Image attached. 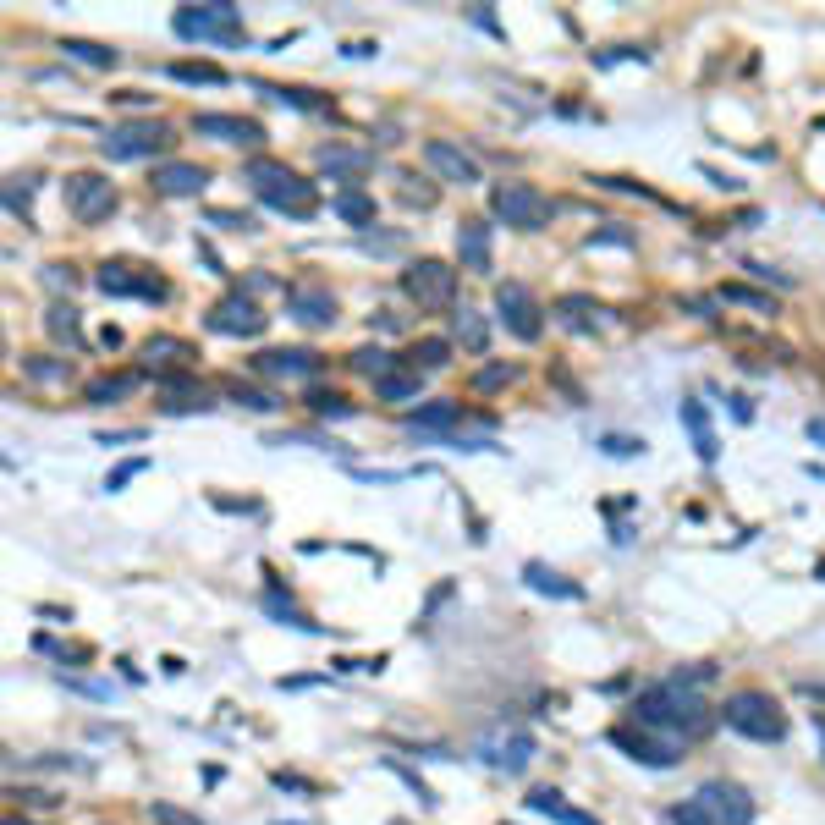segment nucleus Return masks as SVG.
<instances>
[{
	"label": "nucleus",
	"mask_w": 825,
	"mask_h": 825,
	"mask_svg": "<svg viewBox=\"0 0 825 825\" xmlns=\"http://www.w3.org/2000/svg\"><path fill=\"white\" fill-rule=\"evenodd\" d=\"M523 583H528L534 594H550V600H578V594H583L578 583L561 578V572L545 567V561H523Z\"/></svg>",
	"instance_id": "obj_25"
},
{
	"label": "nucleus",
	"mask_w": 825,
	"mask_h": 825,
	"mask_svg": "<svg viewBox=\"0 0 825 825\" xmlns=\"http://www.w3.org/2000/svg\"><path fill=\"white\" fill-rule=\"evenodd\" d=\"M138 358H143V374H160V380H171V374H182L187 363L198 358L193 352V341H182V336H149L138 347Z\"/></svg>",
	"instance_id": "obj_18"
},
{
	"label": "nucleus",
	"mask_w": 825,
	"mask_h": 825,
	"mask_svg": "<svg viewBox=\"0 0 825 825\" xmlns=\"http://www.w3.org/2000/svg\"><path fill=\"white\" fill-rule=\"evenodd\" d=\"M495 314H501V325L512 330L517 341H539V330H545V308L534 303V292H528L523 281H501L495 286Z\"/></svg>",
	"instance_id": "obj_10"
},
{
	"label": "nucleus",
	"mask_w": 825,
	"mask_h": 825,
	"mask_svg": "<svg viewBox=\"0 0 825 825\" xmlns=\"http://www.w3.org/2000/svg\"><path fill=\"white\" fill-rule=\"evenodd\" d=\"M138 385H143V369L138 374H99V380H88V402H94V407H105V402H121V396H127V391H138Z\"/></svg>",
	"instance_id": "obj_30"
},
{
	"label": "nucleus",
	"mask_w": 825,
	"mask_h": 825,
	"mask_svg": "<svg viewBox=\"0 0 825 825\" xmlns=\"http://www.w3.org/2000/svg\"><path fill=\"white\" fill-rule=\"evenodd\" d=\"M616 61H649V50H633V44H622V50H611V55H594V66H616Z\"/></svg>",
	"instance_id": "obj_53"
},
{
	"label": "nucleus",
	"mask_w": 825,
	"mask_h": 825,
	"mask_svg": "<svg viewBox=\"0 0 825 825\" xmlns=\"http://www.w3.org/2000/svg\"><path fill=\"white\" fill-rule=\"evenodd\" d=\"M726 402H732V413L743 418V424H748V418H754V407H748V396H726Z\"/></svg>",
	"instance_id": "obj_57"
},
{
	"label": "nucleus",
	"mask_w": 825,
	"mask_h": 825,
	"mask_svg": "<svg viewBox=\"0 0 825 825\" xmlns=\"http://www.w3.org/2000/svg\"><path fill=\"white\" fill-rule=\"evenodd\" d=\"M72 281H77L72 264H44V286H50V292H61V286L72 292Z\"/></svg>",
	"instance_id": "obj_51"
},
{
	"label": "nucleus",
	"mask_w": 825,
	"mask_h": 825,
	"mask_svg": "<svg viewBox=\"0 0 825 825\" xmlns=\"http://www.w3.org/2000/svg\"><path fill=\"white\" fill-rule=\"evenodd\" d=\"M589 314H600V308H594L589 297H578V292H572V297H556V319H561L567 330H594V319H589Z\"/></svg>",
	"instance_id": "obj_36"
},
{
	"label": "nucleus",
	"mask_w": 825,
	"mask_h": 825,
	"mask_svg": "<svg viewBox=\"0 0 825 825\" xmlns=\"http://www.w3.org/2000/svg\"><path fill=\"white\" fill-rule=\"evenodd\" d=\"M402 204L429 209V204H435V182H424V176H402Z\"/></svg>",
	"instance_id": "obj_45"
},
{
	"label": "nucleus",
	"mask_w": 825,
	"mask_h": 825,
	"mask_svg": "<svg viewBox=\"0 0 825 825\" xmlns=\"http://www.w3.org/2000/svg\"><path fill=\"white\" fill-rule=\"evenodd\" d=\"M352 369L369 374V380H380V374H391V369H396V358H391L385 347H358V352H352Z\"/></svg>",
	"instance_id": "obj_39"
},
{
	"label": "nucleus",
	"mask_w": 825,
	"mask_h": 825,
	"mask_svg": "<svg viewBox=\"0 0 825 825\" xmlns=\"http://www.w3.org/2000/svg\"><path fill=\"white\" fill-rule=\"evenodd\" d=\"M402 292L413 297L418 308L440 314V308H457V270L446 259H413L402 270Z\"/></svg>",
	"instance_id": "obj_5"
},
{
	"label": "nucleus",
	"mask_w": 825,
	"mask_h": 825,
	"mask_svg": "<svg viewBox=\"0 0 825 825\" xmlns=\"http://www.w3.org/2000/svg\"><path fill=\"white\" fill-rule=\"evenodd\" d=\"M402 358H407V369H418V374L446 369V363H451V341H446V336H424V341H413Z\"/></svg>",
	"instance_id": "obj_29"
},
{
	"label": "nucleus",
	"mask_w": 825,
	"mask_h": 825,
	"mask_svg": "<svg viewBox=\"0 0 825 825\" xmlns=\"http://www.w3.org/2000/svg\"><path fill=\"white\" fill-rule=\"evenodd\" d=\"M605 457H644V435H600Z\"/></svg>",
	"instance_id": "obj_43"
},
{
	"label": "nucleus",
	"mask_w": 825,
	"mask_h": 825,
	"mask_svg": "<svg viewBox=\"0 0 825 825\" xmlns=\"http://www.w3.org/2000/svg\"><path fill=\"white\" fill-rule=\"evenodd\" d=\"M462 424V402H424V407H413L407 413V429L413 435H424V440H451V429Z\"/></svg>",
	"instance_id": "obj_21"
},
{
	"label": "nucleus",
	"mask_w": 825,
	"mask_h": 825,
	"mask_svg": "<svg viewBox=\"0 0 825 825\" xmlns=\"http://www.w3.org/2000/svg\"><path fill=\"white\" fill-rule=\"evenodd\" d=\"M253 369H259L264 380H314L325 363H319V352H308V347H270V352L253 358Z\"/></svg>",
	"instance_id": "obj_17"
},
{
	"label": "nucleus",
	"mask_w": 825,
	"mask_h": 825,
	"mask_svg": "<svg viewBox=\"0 0 825 825\" xmlns=\"http://www.w3.org/2000/svg\"><path fill=\"white\" fill-rule=\"evenodd\" d=\"M61 193H66V209H72L77 226H99V220H105L110 209H116V187H110L105 176H94V171L66 176Z\"/></svg>",
	"instance_id": "obj_8"
},
{
	"label": "nucleus",
	"mask_w": 825,
	"mask_h": 825,
	"mask_svg": "<svg viewBox=\"0 0 825 825\" xmlns=\"http://www.w3.org/2000/svg\"><path fill=\"white\" fill-rule=\"evenodd\" d=\"M204 325L215 330V336H237V341H253L264 336V325H270V314H259V303H253L248 292H226L215 308L204 314Z\"/></svg>",
	"instance_id": "obj_9"
},
{
	"label": "nucleus",
	"mask_w": 825,
	"mask_h": 825,
	"mask_svg": "<svg viewBox=\"0 0 825 825\" xmlns=\"http://www.w3.org/2000/svg\"><path fill=\"white\" fill-rule=\"evenodd\" d=\"M671 677L688 682V688H704V682H715V666H710V660H693V666H677Z\"/></svg>",
	"instance_id": "obj_49"
},
{
	"label": "nucleus",
	"mask_w": 825,
	"mask_h": 825,
	"mask_svg": "<svg viewBox=\"0 0 825 825\" xmlns=\"http://www.w3.org/2000/svg\"><path fill=\"white\" fill-rule=\"evenodd\" d=\"M308 407H314L319 418H352V413H358L341 391H308Z\"/></svg>",
	"instance_id": "obj_41"
},
{
	"label": "nucleus",
	"mask_w": 825,
	"mask_h": 825,
	"mask_svg": "<svg viewBox=\"0 0 825 825\" xmlns=\"http://www.w3.org/2000/svg\"><path fill=\"white\" fill-rule=\"evenodd\" d=\"M457 259H462V270L490 275V220H462L457 226Z\"/></svg>",
	"instance_id": "obj_23"
},
{
	"label": "nucleus",
	"mask_w": 825,
	"mask_h": 825,
	"mask_svg": "<svg viewBox=\"0 0 825 825\" xmlns=\"http://www.w3.org/2000/svg\"><path fill=\"white\" fill-rule=\"evenodd\" d=\"M748 275H759V281H770V286H792V275H781V270H770V264H759V259H748L743 264Z\"/></svg>",
	"instance_id": "obj_54"
},
{
	"label": "nucleus",
	"mask_w": 825,
	"mask_h": 825,
	"mask_svg": "<svg viewBox=\"0 0 825 825\" xmlns=\"http://www.w3.org/2000/svg\"><path fill=\"white\" fill-rule=\"evenodd\" d=\"M242 182L259 193V204L281 209V215H292V220H308L319 209L314 182H308V176H297L292 165H281V160H264V154L242 165Z\"/></svg>",
	"instance_id": "obj_2"
},
{
	"label": "nucleus",
	"mask_w": 825,
	"mask_h": 825,
	"mask_svg": "<svg viewBox=\"0 0 825 825\" xmlns=\"http://www.w3.org/2000/svg\"><path fill=\"white\" fill-rule=\"evenodd\" d=\"M165 72H171L176 83H209V88H220V83H226V72H220L215 61H171Z\"/></svg>",
	"instance_id": "obj_35"
},
{
	"label": "nucleus",
	"mask_w": 825,
	"mask_h": 825,
	"mask_svg": "<svg viewBox=\"0 0 825 825\" xmlns=\"http://www.w3.org/2000/svg\"><path fill=\"white\" fill-rule=\"evenodd\" d=\"M330 209H336L347 226H374V198L358 193V187H341V193L330 198Z\"/></svg>",
	"instance_id": "obj_32"
},
{
	"label": "nucleus",
	"mask_w": 825,
	"mask_h": 825,
	"mask_svg": "<svg viewBox=\"0 0 825 825\" xmlns=\"http://www.w3.org/2000/svg\"><path fill=\"white\" fill-rule=\"evenodd\" d=\"M193 132L198 138H215V143H264V127L253 116H226V110H204V116H193Z\"/></svg>",
	"instance_id": "obj_20"
},
{
	"label": "nucleus",
	"mask_w": 825,
	"mask_h": 825,
	"mask_svg": "<svg viewBox=\"0 0 825 825\" xmlns=\"http://www.w3.org/2000/svg\"><path fill=\"white\" fill-rule=\"evenodd\" d=\"M226 396H231V402H242V407H253V413H275V407H281V396L259 391V385H242V380H231Z\"/></svg>",
	"instance_id": "obj_37"
},
{
	"label": "nucleus",
	"mask_w": 825,
	"mask_h": 825,
	"mask_svg": "<svg viewBox=\"0 0 825 825\" xmlns=\"http://www.w3.org/2000/svg\"><path fill=\"white\" fill-rule=\"evenodd\" d=\"M677 418H682V429H688V440H693V451H699V462H715V457H721V440H715V424H710V413H704L699 396H682Z\"/></svg>",
	"instance_id": "obj_22"
},
{
	"label": "nucleus",
	"mask_w": 825,
	"mask_h": 825,
	"mask_svg": "<svg viewBox=\"0 0 825 825\" xmlns=\"http://www.w3.org/2000/svg\"><path fill=\"white\" fill-rule=\"evenodd\" d=\"M671 820H677V825H710V814L688 798V803H677V809H671Z\"/></svg>",
	"instance_id": "obj_52"
},
{
	"label": "nucleus",
	"mask_w": 825,
	"mask_h": 825,
	"mask_svg": "<svg viewBox=\"0 0 825 825\" xmlns=\"http://www.w3.org/2000/svg\"><path fill=\"white\" fill-rule=\"evenodd\" d=\"M22 374H33V380H44V385H61V380H72V363L66 358H22Z\"/></svg>",
	"instance_id": "obj_38"
},
{
	"label": "nucleus",
	"mask_w": 825,
	"mask_h": 825,
	"mask_svg": "<svg viewBox=\"0 0 825 825\" xmlns=\"http://www.w3.org/2000/svg\"><path fill=\"white\" fill-rule=\"evenodd\" d=\"M534 732H523V726H501L495 737H484L479 743V759L484 765H495V770H506V776H523L528 770V759H534Z\"/></svg>",
	"instance_id": "obj_14"
},
{
	"label": "nucleus",
	"mask_w": 825,
	"mask_h": 825,
	"mask_svg": "<svg viewBox=\"0 0 825 825\" xmlns=\"http://www.w3.org/2000/svg\"><path fill=\"white\" fill-rule=\"evenodd\" d=\"M809 726H814V737H820V748H825V715H809Z\"/></svg>",
	"instance_id": "obj_60"
},
{
	"label": "nucleus",
	"mask_w": 825,
	"mask_h": 825,
	"mask_svg": "<svg viewBox=\"0 0 825 825\" xmlns=\"http://www.w3.org/2000/svg\"><path fill=\"white\" fill-rule=\"evenodd\" d=\"M149 187L160 198H198L209 187V171H204V165H193V160H165V165H154Z\"/></svg>",
	"instance_id": "obj_19"
},
{
	"label": "nucleus",
	"mask_w": 825,
	"mask_h": 825,
	"mask_svg": "<svg viewBox=\"0 0 825 825\" xmlns=\"http://www.w3.org/2000/svg\"><path fill=\"white\" fill-rule=\"evenodd\" d=\"M715 715L726 721V732L748 737V743H781V737H787V715H781V704L770 699V693H759V688L726 693V704Z\"/></svg>",
	"instance_id": "obj_3"
},
{
	"label": "nucleus",
	"mask_w": 825,
	"mask_h": 825,
	"mask_svg": "<svg viewBox=\"0 0 825 825\" xmlns=\"http://www.w3.org/2000/svg\"><path fill=\"white\" fill-rule=\"evenodd\" d=\"M209 226H220V231H253V215H242V209H209Z\"/></svg>",
	"instance_id": "obj_47"
},
{
	"label": "nucleus",
	"mask_w": 825,
	"mask_h": 825,
	"mask_svg": "<svg viewBox=\"0 0 825 825\" xmlns=\"http://www.w3.org/2000/svg\"><path fill=\"white\" fill-rule=\"evenodd\" d=\"M605 743L622 748L627 759H638V765H649V770H671L682 759L677 743H660L655 732H627V726H611V732H605Z\"/></svg>",
	"instance_id": "obj_16"
},
{
	"label": "nucleus",
	"mask_w": 825,
	"mask_h": 825,
	"mask_svg": "<svg viewBox=\"0 0 825 825\" xmlns=\"http://www.w3.org/2000/svg\"><path fill=\"white\" fill-rule=\"evenodd\" d=\"M633 721H638V732H655L660 743L688 748L693 737H704V732H710V721H721V715L704 704L699 688L666 677V682H649V688L633 699Z\"/></svg>",
	"instance_id": "obj_1"
},
{
	"label": "nucleus",
	"mask_w": 825,
	"mask_h": 825,
	"mask_svg": "<svg viewBox=\"0 0 825 825\" xmlns=\"http://www.w3.org/2000/svg\"><path fill=\"white\" fill-rule=\"evenodd\" d=\"M286 314L308 330H330L336 325V292L325 281H292L286 286Z\"/></svg>",
	"instance_id": "obj_13"
},
{
	"label": "nucleus",
	"mask_w": 825,
	"mask_h": 825,
	"mask_svg": "<svg viewBox=\"0 0 825 825\" xmlns=\"http://www.w3.org/2000/svg\"><path fill=\"white\" fill-rule=\"evenodd\" d=\"M589 248H638V237L622 226V220H611L605 231H594V237H589Z\"/></svg>",
	"instance_id": "obj_42"
},
{
	"label": "nucleus",
	"mask_w": 825,
	"mask_h": 825,
	"mask_svg": "<svg viewBox=\"0 0 825 825\" xmlns=\"http://www.w3.org/2000/svg\"><path fill=\"white\" fill-rule=\"evenodd\" d=\"M512 380V363H484L479 374H473V391H495V385Z\"/></svg>",
	"instance_id": "obj_48"
},
{
	"label": "nucleus",
	"mask_w": 825,
	"mask_h": 825,
	"mask_svg": "<svg viewBox=\"0 0 825 825\" xmlns=\"http://www.w3.org/2000/svg\"><path fill=\"white\" fill-rule=\"evenodd\" d=\"M94 286H99L105 297H143V303H165V292H171L160 275H154V270H138V264H99Z\"/></svg>",
	"instance_id": "obj_11"
},
{
	"label": "nucleus",
	"mask_w": 825,
	"mask_h": 825,
	"mask_svg": "<svg viewBox=\"0 0 825 825\" xmlns=\"http://www.w3.org/2000/svg\"><path fill=\"white\" fill-rule=\"evenodd\" d=\"M704 176H710L715 187H726V193H737V187H743V182H737V176H721V171H704Z\"/></svg>",
	"instance_id": "obj_58"
},
{
	"label": "nucleus",
	"mask_w": 825,
	"mask_h": 825,
	"mask_svg": "<svg viewBox=\"0 0 825 825\" xmlns=\"http://www.w3.org/2000/svg\"><path fill=\"white\" fill-rule=\"evenodd\" d=\"M424 165L435 182H457V187H473L479 182V160L468 149H457L451 138H429L424 143Z\"/></svg>",
	"instance_id": "obj_15"
},
{
	"label": "nucleus",
	"mask_w": 825,
	"mask_h": 825,
	"mask_svg": "<svg viewBox=\"0 0 825 825\" xmlns=\"http://www.w3.org/2000/svg\"><path fill=\"white\" fill-rule=\"evenodd\" d=\"M176 39L187 44H242L248 28H242V11L231 0H209V6H182L171 17Z\"/></svg>",
	"instance_id": "obj_4"
},
{
	"label": "nucleus",
	"mask_w": 825,
	"mask_h": 825,
	"mask_svg": "<svg viewBox=\"0 0 825 825\" xmlns=\"http://www.w3.org/2000/svg\"><path fill=\"white\" fill-rule=\"evenodd\" d=\"M6 825H28V820H6Z\"/></svg>",
	"instance_id": "obj_62"
},
{
	"label": "nucleus",
	"mask_w": 825,
	"mask_h": 825,
	"mask_svg": "<svg viewBox=\"0 0 825 825\" xmlns=\"http://www.w3.org/2000/svg\"><path fill=\"white\" fill-rule=\"evenodd\" d=\"M44 330H50L55 341H66L72 352H83V325H77L72 303H50V308H44Z\"/></svg>",
	"instance_id": "obj_28"
},
{
	"label": "nucleus",
	"mask_w": 825,
	"mask_h": 825,
	"mask_svg": "<svg viewBox=\"0 0 825 825\" xmlns=\"http://www.w3.org/2000/svg\"><path fill=\"white\" fill-rule=\"evenodd\" d=\"M171 143V127L165 121H121L99 138V154L105 160H154V154Z\"/></svg>",
	"instance_id": "obj_7"
},
{
	"label": "nucleus",
	"mask_w": 825,
	"mask_h": 825,
	"mask_svg": "<svg viewBox=\"0 0 825 825\" xmlns=\"http://www.w3.org/2000/svg\"><path fill=\"white\" fill-rule=\"evenodd\" d=\"M28 193H33V187L22 182V176H11V187H6V209H11V215L28 220Z\"/></svg>",
	"instance_id": "obj_50"
},
{
	"label": "nucleus",
	"mask_w": 825,
	"mask_h": 825,
	"mask_svg": "<svg viewBox=\"0 0 825 825\" xmlns=\"http://www.w3.org/2000/svg\"><path fill=\"white\" fill-rule=\"evenodd\" d=\"M451 341H462L468 352H484V347H490V325L479 319V308H468V303L451 308Z\"/></svg>",
	"instance_id": "obj_27"
},
{
	"label": "nucleus",
	"mask_w": 825,
	"mask_h": 825,
	"mask_svg": "<svg viewBox=\"0 0 825 825\" xmlns=\"http://www.w3.org/2000/svg\"><path fill=\"white\" fill-rule=\"evenodd\" d=\"M143 468H149V457H127V462H116V468H110V479H105V490H127V484L138 479Z\"/></svg>",
	"instance_id": "obj_46"
},
{
	"label": "nucleus",
	"mask_w": 825,
	"mask_h": 825,
	"mask_svg": "<svg viewBox=\"0 0 825 825\" xmlns=\"http://www.w3.org/2000/svg\"><path fill=\"white\" fill-rule=\"evenodd\" d=\"M721 303H743V308H754V314H776V297L754 292V286H721Z\"/></svg>",
	"instance_id": "obj_40"
},
{
	"label": "nucleus",
	"mask_w": 825,
	"mask_h": 825,
	"mask_svg": "<svg viewBox=\"0 0 825 825\" xmlns=\"http://www.w3.org/2000/svg\"><path fill=\"white\" fill-rule=\"evenodd\" d=\"M418 391H424V374L402 369V363H396L391 374H380V380H374V396H380V402H418Z\"/></svg>",
	"instance_id": "obj_26"
},
{
	"label": "nucleus",
	"mask_w": 825,
	"mask_h": 825,
	"mask_svg": "<svg viewBox=\"0 0 825 825\" xmlns=\"http://www.w3.org/2000/svg\"><path fill=\"white\" fill-rule=\"evenodd\" d=\"M61 50L72 55V61H83V66H99V72H110V66L121 61L116 50H105V44H94V39H61Z\"/></svg>",
	"instance_id": "obj_34"
},
{
	"label": "nucleus",
	"mask_w": 825,
	"mask_h": 825,
	"mask_svg": "<svg viewBox=\"0 0 825 825\" xmlns=\"http://www.w3.org/2000/svg\"><path fill=\"white\" fill-rule=\"evenodd\" d=\"M490 215L517 231H539L550 220V198L534 182H495L490 187Z\"/></svg>",
	"instance_id": "obj_6"
},
{
	"label": "nucleus",
	"mask_w": 825,
	"mask_h": 825,
	"mask_svg": "<svg viewBox=\"0 0 825 825\" xmlns=\"http://www.w3.org/2000/svg\"><path fill=\"white\" fill-rule=\"evenodd\" d=\"M198 259H204V264H209V270H215V275H226V270H220V253L209 248V242H198Z\"/></svg>",
	"instance_id": "obj_56"
},
{
	"label": "nucleus",
	"mask_w": 825,
	"mask_h": 825,
	"mask_svg": "<svg viewBox=\"0 0 825 825\" xmlns=\"http://www.w3.org/2000/svg\"><path fill=\"white\" fill-rule=\"evenodd\" d=\"M814 132H825V116H820V121H814Z\"/></svg>",
	"instance_id": "obj_61"
},
{
	"label": "nucleus",
	"mask_w": 825,
	"mask_h": 825,
	"mask_svg": "<svg viewBox=\"0 0 825 825\" xmlns=\"http://www.w3.org/2000/svg\"><path fill=\"white\" fill-rule=\"evenodd\" d=\"M809 440H814V446H825V418H809Z\"/></svg>",
	"instance_id": "obj_59"
},
{
	"label": "nucleus",
	"mask_w": 825,
	"mask_h": 825,
	"mask_svg": "<svg viewBox=\"0 0 825 825\" xmlns=\"http://www.w3.org/2000/svg\"><path fill=\"white\" fill-rule=\"evenodd\" d=\"M143 429H116V435H99V446H127V440H138Z\"/></svg>",
	"instance_id": "obj_55"
},
{
	"label": "nucleus",
	"mask_w": 825,
	"mask_h": 825,
	"mask_svg": "<svg viewBox=\"0 0 825 825\" xmlns=\"http://www.w3.org/2000/svg\"><path fill=\"white\" fill-rule=\"evenodd\" d=\"M259 605H264V616H275V622H281V627H297V633H325V627H319V622H308V616L297 611L292 600H281V589H270V594H264Z\"/></svg>",
	"instance_id": "obj_33"
},
{
	"label": "nucleus",
	"mask_w": 825,
	"mask_h": 825,
	"mask_svg": "<svg viewBox=\"0 0 825 825\" xmlns=\"http://www.w3.org/2000/svg\"><path fill=\"white\" fill-rule=\"evenodd\" d=\"M149 820L154 825H209V820H198V814L176 809V803H149Z\"/></svg>",
	"instance_id": "obj_44"
},
{
	"label": "nucleus",
	"mask_w": 825,
	"mask_h": 825,
	"mask_svg": "<svg viewBox=\"0 0 825 825\" xmlns=\"http://www.w3.org/2000/svg\"><path fill=\"white\" fill-rule=\"evenodd\" d=\"M693 803L710 814V825H754V798L737 781H704L693 792Z\"/></svg>",
	"instance_id": "obj_12"
},
{
	"label": "nucleus",
	"mask_w": 825,
	"mask_h": 825,
	"mask_svg": "<svg viewBox=\"0 0 825 825\" xmlns=\"http://www.w3.org/2000/svg\"><path fill=\"white\" fill-rule=\"evenodd\" d=\"M528 809L534 814H545V820H556V825H600L589 809H578V803H567L556 787H534L528 792Z\"/></svg>",
	"instance_id": "obj_24"
},
{
	"label": "nucleus",
	"mask_w": 825,
	"mask_h": 825,
	"mask_svg": "<svg viewBox=\"0 0 825 825\" xmlns=\"http://www.w3.org/2000/svg\"><path fill=\"white\" fill-rule=\"evenodd\" d=\"M319 165H325V171H341V176H358V171H369V165H374V154L369 149H347V143H325V149H319Z\"/></svg>",
	"instance_id": "obj_31"
}]
</instances>
